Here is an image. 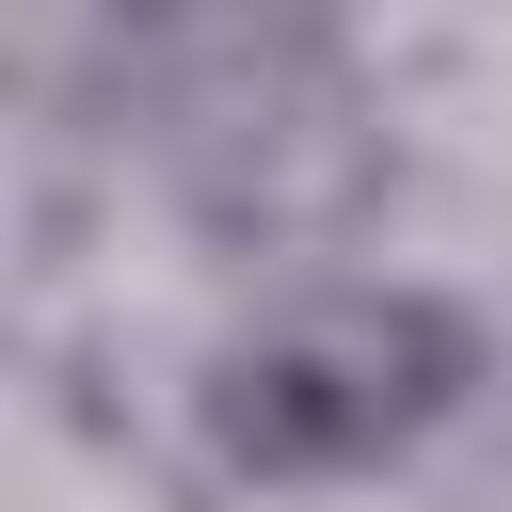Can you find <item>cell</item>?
<instances>
[{
	"label": "cell",
	"mask_w": 512,
	"mask_h": 512,
	"mask_svg": "<svg viewBox=\"0 0 512 512\" xmlns=\"http://www.w3.org/2000/svg\"><path fill=\"white\" fill-rule=\"evenodd\" d=\"M160 192L272 288V272H336L368 256L384 192H400V144H384V96L352 80L336 32H208V48H160Z\"/></svg>",
	"instance_id": "cell-2"
},
{
	"label": "cell",
	"mask_w": 512,
	"mask_h": 512,
	"mask_svg": "<svg viewBox=\"0 0 512 512\" xmlns=\"http://www.w3.org/2000/svg\"><path fill=\"white\" fill-rule=\"evenodd\" d=\"M496 384V320L432 272L336 256V272H272L208 320L192 352V448L240 496H368L400 464H432Z\"/></svg>",
	"instance_id": "cell-1"
}]
</instances>
